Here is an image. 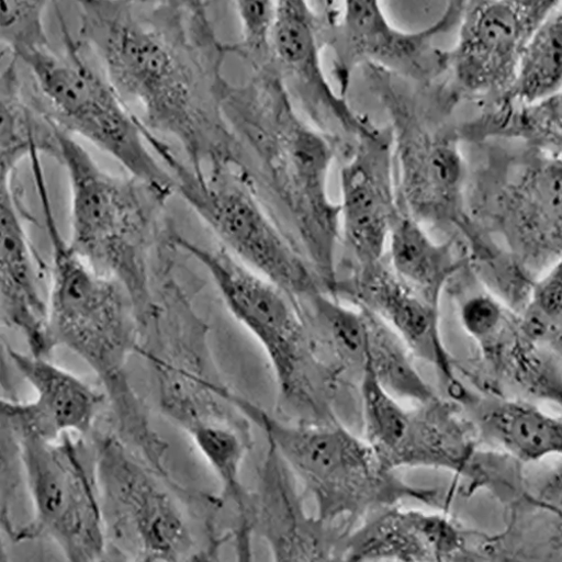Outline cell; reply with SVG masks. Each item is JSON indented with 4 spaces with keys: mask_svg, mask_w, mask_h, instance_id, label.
I'll use <instances>...</instances> for the list:
<instances>
[{
    "mask_svg": "<svg viewBox=\"0 0 562 562\" xmlns=\"http://www.w3.org/2000/svg\"><path fill=\"white\" fill-rule=\"evenodd\" d=\"M316 316L337 353L347 364L363 371L368 326L363 308L345 306L316 293L311 296Z\"/></svg>",
    "mask_w": 562,
    "mask_h": 562,
    "instance_id": "28",
    "label": "cell"
},
{
    "mask_svg": "<svg viewBox=\"0 0 562 562\" xmlns=\"http://www.w3.org/2000/svg\"><path fill=\"white\" fill-rule=\"evenodd\" d=\"M460 316L468 334L485 340L497 331L503 319V307L490 295H475L463 303Z\"/></svg>",
    "mask_w": 562,
    "mask_h": 562,
    "instance_id": "31",
    "label": "cell"
},
{
    "mask_svg": "<svg viewBox=\"0 0 562 562\" xmlns=\"http://www.w3.org/2000/svg\"><path fill=\"white\" fill-rule=\"evenodd\" d=\"M78 3V42L146 128L176 139L198 172L236 158L223 112L228 48L206 2Z\"/></svg>",
    "mask_w": 562,
    "mask_h": 562,
    "instance_id": "1",
    "label": "cell"
},
{
    "mask_svg": "<svg viewBox=\"0 0 562 562\" xmlns=\"http://www.w3.org/2000/svg\"><path fill=\"white\" fill-rule=\"evenodd\" d=\"M340 239L359 269L384 261L393 224L401 213L393 137L374 125L356 143L340 171Z\"/></svg>",
    "mask_w": 562,
    "mask_h": 562,
    "instance_id": "14",
    "label": "cell"
},
{
    "mask_svg": "<svg viewBox=\"0 0 562 562\" xmlns=\"http://www.w3.org/2000/svg\"><path fill=\"white\" fill-rule=\"evenodd\" d=\"M58 138L71 196L68 243L89 266L119 281L145 324L151 311L149 258L169 198L132 176L105 171L60 128Z\"/></svg>",
    "mask_w": 562,
    "mask_h": 562,
    "instance_id": "4",
    "label": "cell"
},
{
    "mask_svg": "<svg viewBox=\"0 0 562 562\" xmlns=\"http://www.w3.org/2000/svg\"><path fill=\"white\" fill-rule=\"evenodd\" d=\"M362 67L390 120L400 210L420 224L462 223V138L448 121L458 101L443 86L426 99L427 85L413 87L381 67Z\"/></svg>",
    "mask_w": 562,
    "mask_h": 562,
    "instance_id": "5",
    "label": "cell"
},
{
    "mask_svg": "<svg viewBox=\"0 0 562 562\" xmlns=\"http://www.w3.org/2000/svg\"><path fill=\"white\" fill-rule=\"evenodd\" d=\"M186 430L216 475L222 487L220 498L237 506L246 533L254 517V508L241 481V467L247 450L245 437L218 419L201 420Z\"/></svg>",
    "mask_w": 562,
    "mask_h": 562,
    "instance_id": "24",
    "label": "cell"
},
{
    "mask_svg": "<svg viewBox=\"0 0 562 562\" xmlns=\"http://www.w3.org/2000/svg\"><path fill=\"white\" fill-rule=\"evenodd\" d=\"M241 23V36L227 45L228 54L245 59L251 69L270 65L277 2H234Z\"/></svg>",
    "mask_w": 562,
    "mask_h": 562,
    "instance_id": "29",
    "label": "cell"
},
{
    "mask_svg": "<svg viewBox=\"0 0 562 562\" xmlns=\"http://www.w3.org/2000/svg\"><path fill=\"white\" fill-rule=\"evenodd\" d=\"M324 49L317 10L303 0L277 2L272 66L296 109L314 127L336 140L346 159L374 124L357 114L326 77Z\"/></svg>",
    "mask_w": 562,
    "mask_h": 562,
    "instance_id": "13",
    "label": "cell"
},
{
    "mask_svg": "<svg viewBox=\"0 0 562 562\" xmlns=\"http://www.w3.org/2000/svg\"><path fill=\"white\" fill-rule=\"evenodd\" d=\"M2 428L14 439L34 509L33 519L9 531L10 538H49L69 561L102 559L108 533L95 452L69 434L50 440L3 420Z\"/></svg>",
    "mask_w": 562,
    "mask_h": 562,
    "instance_id": "8",
    "label": "cell"
},
{
    "mask_svg": "<svg viewBox=\"0 0 562 562\" xmlns=\"http://www.w3.org/2000/svg\"><path fill=\"white\" fill-rule=\"evenodd\" d=\"M12 182L13 176H0L2 322L23 335L30 353L49 358L55 349L49 333V302L43 299L38 288L33 256Z\"/></svg>",
    "mask_w": 562,
    "mask_h": 562,
    "instance_id": "17",
    "label": "cell"
},
{
    "mask_svg": "<svg viewBox=\"0 0 562 562\" xmlns=\"http://www.w3.org/2000/svg\"><path fill=\"white\" fill-rule=\"evenodd\" d=\"M317 9L325 49L334 55L333 74L347 98L358 67L373 65L418 85H431L446 74L445 52L435 46L439 35L459 27L464 2H448L431 26L406 32L392 25L376 0L319 2Z\"/></svg>",
    "mask_w": 562,
    "mask_h": 562,
    "instance_id": "9",
    "label": "cell"
},
{
    "mask_svg": "<svg viewBox=\"0 0 562 562\" xmlns=\"http://www.w3.org/2000/svg\"><path fill=\"white\" fill-rule=\"evenodd\" d=\"M560 2H464L459 36L445 52L447 86L460 98L494 101L510 86L526 45Z\"/></svg>",
    "mask_w": 562,
    "mask_h": 562,
    "instance_id": "12",
    "label": "cell"
},
{
    "mask_svg": "<svg viewBox=\"0 0 562 562\" xmlns=\"http://www.w3.org/2000/svg\"><path fill=\"white\" fill-rule=\"evenodd\" d=\"M361 394L369 443L381 460H398L411 437L409 415L367 367L362 371Z\"/></svg>",
    "mask_w": 562,
    "mask_h": 562,
    "instance_id": "27",
    "label": "cell"
},
{
    "mask_svg": "<svg viewBox=\"0 0 562 562\" xmlns=\"http://www.w3.org/2000/svg\"><path fill=\"white\" fill-rule=\"evenodd\" d=\"M560 155L531 147L520 176L504 191L503 226L520 248L561 250Z\"/></svg>",
    "mask_w": 562,
    "mask_h": 562,
    "instance_id": "18",
    "label": "cell"
},
{
    "mask_svg": "<svg viewBox=\"0 0 562 562\" xmlns=\"http://www.w3.org/2000/svg\"><path fill=\"white\" fill-rule=\"evenodd\" d=\"M363 311L368 326L364 367L371 370L379 383L394 397L420 402L429 400L431 392L419 378L407 346L384 319L367 308Z\"/></svg>",
    "mask_w": 562,
    "mask_h": 562,
    "instance_id": "26",
    "label": "cell"
},
{
    "mask_svg": "<svg viewBox=\"0 0 562 562\" xmlns=\"http://www.w3.org/2000/svg\"><path fill=\"white\" fill-rule=\"evenodd\" d=\"M387 254L394 273L435 304L460 266L453 243L437 244L419 222L403 212L393 224Z\"/></svg>",
    "mask_w": 562,
    "mask_h": 562,
    "instance_id": "21",
    "label": "cell"
},
{
    "mask_svg": "<svg viewBox=\"0 0 562 562\" xmlns=\"http://www.w3.org/2000/svg\"><path fill=\"white\" fill-rule=\"evenodd\" d=\"M531 310L560 323L562 311V265L558 261L548 273L542 277L532 290Z\"/></svg>",
    "mask_w": 562,
    "mask_h": 562,
    "instance_id": "32",
    "label": "cell"
},
{
    "mask_svg": "<svg viewBox=\"0 0 562 562\" xmlns=\"http://www.w3.org/2000/svg\"><path fill=\"white\" fill-rule=\"evenodd\" d=\"M53 247L49 333L97 373L115 414L120 439L154 467L164 463L167 443L153 429L143 402L130 384L126 364L139 350V323L132 299L119 281L89 266L64 239L43 173L34 177Z\"/></svg>",
    "mask_w": 562,
    "mask_h": 562,
    "instance_id": "3",
    "label": "cell"
},
{
    "mask_svg": "<svg viewBox=\"0 0 562 562\" xmlns=\"http://www.w3.org/2000/svg\"><path fill=\"white\" fill-rule=\"evenodd\" d=\"M176 193L210 226L227 252L291 296L316 294L312 267L261 200L238 159L198 172L175 151L162 158Z\"/></svg>",
    "mask_w": 562,
    "mask_h": 562,
    "instance_id": "7",
    "label": "cell"
},
{
    "mask_svg": "<svg viewBox=\"0 0 562 562\" xmlns=\"http://www.w3.org/2000/svg\"><path fill=\"white\" fill-rule=\"evenodd\" d=\"M240 409L266 434L269 446L311 488L322 507L364 485L373 476L372 451L339 428L291 426L241 401Z\"/></svg>",
    "mask_w": 562,
    "mask_h": 562,
    "instance_id": "15",
    "label": "cell"
},
{
    "mask_svg": "<svg viewBox=\"0 0 562 562\" xmlns=\"http://www.w3.org/2000/svg\"><path fill=\"white\" fill-rule=\"evenodd\" d=\"M66 52L50 48L18 59L54 123L119 161L133 178L170 198L175 179L148 144L149 130L130 110L105 75L93 68L80 43L64 30Z\"/></svg>",
    "mask_w": 562,
    "mask_h": 562,
    "instance_id": "6",
    "label": "cell"
},
{
    "mask_svg": "<svg viewBox=\"0 0 562 562\" xmlns=\"http://www.w3.org/2000/svg\"><path fill=\"white\" fill-rule=\"evenodd\" d=\"M485 426L508 450L525 460H538L562 449L561 422L533 406L497 404L485 415Z\"/></svg>",
    "mask_w": 562,
    "mask_h": 562,
    "instance_id": "25",
    "label": "cell"
},
{
    "mask_svg": "<svg viewBox=\"0 0 562 562\" xmlns=\"http://www.w3.org/2000/svg\"><path fill=\"white\" fill-rule=\"evenodd\" d=\"M8 353L36 396L31 402L2 398L3 422L50 440L67 434L85 438L92 432L104 402L101 393L48 358L11 348Z\"/></svg>",
    "mask_w": 562,
    "mask_h": 562,
    "instance_id": "16",
    "label": "cell"
},
{
    "mask_svg": "<svg viewBox=\"0 0 562 562\" xmlns=\"http://www.w3.org/2000/svg\"><path fill=\"white\" fill-rule=\"evenodd\" d=\"M95 445L104 517L113 520L116 537L143 561H178L189 553L191 532L156 480L160 475L115 435L98 437Z\"/></svg>",
    "mask_w": 562,
    "mask_h": 562,
    "instance_id": "10",
    "label": "cell"
},
{
    "mask_svg": "<svg viewBox=\"0 0 562 562\" xmlns=\"http://www.w3.org/2000/svg\"><path fill=\"white\" fill-rule=\"evenodd\" d=\"M45 9L46 2H3V54L19 59L50 46L43 24Z\"/></svg>",
    "mask_w": 562,
    "mask_h": 562,
    "instance_id": "30",
    "label": "cell"
},
{
    "mask_svg": "<svg viewBox=\"0 0 562 562\" xmlns=\"http://www.w3.org/2000/svg\"><path fill=\"white\" fill-rule=\"evenodd\" d=\"M173 245L207 270L229 313L262 347L281 395L297 394L304 358L303 325L291 295L224 248L207 249L180 236Z\"/></svg>",
    "mask_w": 562,
    "mask_h": 562,
    "instance_id": "11",
    "label": "cell"
},
{
    "mask_svg": "<svg viewBox=\"0 0 562 562\" xmlns=\"http://www.w3.org/2000/svg\"><path fill=\"white\" fill-rule=\"evenodd\" d=\"M459 130L462 139L520 138L532 148L561 154V93L532 105L492 101L481 117Z\"/></svg>",
    "mask_w": 562,
    "mask_h": 562,
    "instance_id": "22",
    "label": "cell"
},
{
    "mask_svg": "<svg viewBox=\"0 0 562 562\" xmlns=\"http://www.w3.org/2000/svg\"><path fill=\"white\" fill-rule=\"evenodd\" d=\"M10 59L2 70V171L13 176L19 165L33 154L60 158L59 127L45 111L40 98L29 100L20 76V61Z\"/></svg>",
    "mask_w": 562,
    "mask_h": 562,
    "instance_id": "20",
    "label": "cell"
},
{
    "mask_svg": "<svg viewBox=\"0 0 562 562\" xmlns=\"http://www.w3.org/2000/svg\"><path fill=\"white\" fill-rule=\"evenodd\" d=\"M223 112L239 160L250 159L261 183L292 228L314 271L335 281L340 204L327 191L336 140L296 109L272 65L252 70L244 85L227 83Z\"/></svg>",
    "mask_w": 562,
    "mask_h": 562,
    "instance_id": "2",
    "label": "cell"
},
{
    "mask_svg": "<svg viewBox=\"0 0 562 562\" xmlns=\"http://www.w3.org/2000/svg\"><path fill=\"white\" fill-rule=\"evenodd\" d=\"M355 296L360 307L384 319L409 350L446 367L436 304L407 286L384 261L359 270Z\"/></svg>",
    "mask_w": 562,
    "mask_h": 562,
    "instance_id": "19",
    "label": "cell"
},
{
    "mask_svg": "<svg viewBox=\"0 0 562 562\" xmlns=\"http://www.w3.org/2000/svg\"><path fill=\"white\" fill-rule=\"evenodd\" d=\"M561 86L562 13L560 2L526 45L510 86L501 98L494 101L532 105L559 95Z\"/></svg>",
    "mask_w": 562,
    "mask_h": 562,
    "instance_id": "23",
    "label": "cell"
}]
</instances>
